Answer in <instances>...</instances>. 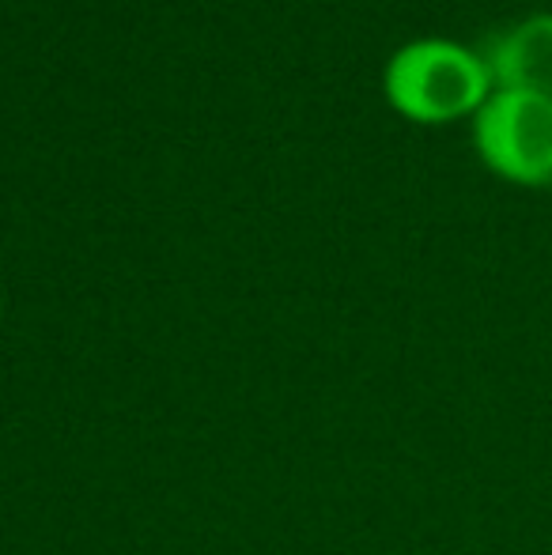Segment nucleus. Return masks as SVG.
<instances>
[{"instance_id":"nucleus-1","label":"nucleus","mask_w":552,"mask_h":555,"mask_svg":"<svg viewBox=\"0 0 552 555\" xmlns=\"http://www.w3.org/2000/svg\"><path fill=\"white\" fill-rule=\"evenodd\" d=\"M383 91L390 106L409 121L447 125L473 117L488 95L492 76L480 50L454 38H413L398 46L383 68Z\"/></svg>"},{"instance_id":"nucleus-2","label":"nucleus","mask_w":552,"mask_h":555,"mask_svg":"<svg viewBox=\"0 0 552 555\" xmlns=\"http://www.w3.org/2000/svg\"><path fill=\"white\" fill-rule=\"evenodd\" d=\"M473 147L496 178L545 190L552 185V95L492 88L473 114Z\"/></svg>"},{"instance_id":"nucleus-3","label":"nucleus","mask_w":552,"mask_h":555,"mask_svg":"<svg viewBox=\"0 0 552 555\" xmlns=\"http://www.w3.org/2000/svg\"><path fill=\"white\" fill-rule=\"evenodd\" d=\"M492 88L552 95V12H530L480 50Z\"/></svg>"},{"instance_id":"nucleus-4","label":"nucleus","mask_w":552,"mask_h":555,"mask_svg":"<svg viewBox=\"0 0 552 555\" xmlns=\"http://www.w3.org/2000/svg\"><path fill=\"white\" fill-rule=\"evenodd\" d=\"M0 318H4V299H0Z\"/></svg>"}]
</instances>
